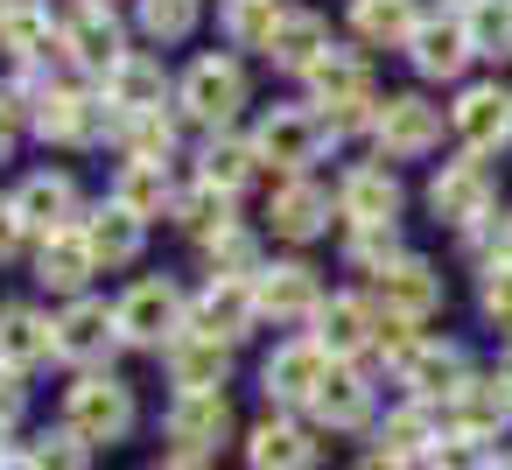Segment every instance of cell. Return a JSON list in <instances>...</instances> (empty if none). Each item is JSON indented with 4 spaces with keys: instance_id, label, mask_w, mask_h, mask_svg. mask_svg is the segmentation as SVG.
I'll list each match as a JSON object with an SVG mask.
<instances>
[{
    "instance_id": "49",
    "label": "cell",
    "mask_w": 512,
    "mask_h": 470,
    "mask_svg": "<svg viewBox=\"0 0 512 470\" xmlns=\"http://www.w3.org/2000/svg\"><path fill=\"white\" fill-rule=\"evenodd\" d=\"M8 148H15V113H8V99H0V162H8Z\"/></svg>"
},
{
    "instance_id": "44",
    "label": "cell",
    "mask_w": 512,
    "mask_h": 470,
    "mask_svg": "<svg viewBox=\"0 0 512 470\" xmlns=\"http://www.w3.org/2000/svg\"><path fill=\"white\" fill-rule=\"evenodd\" d=\"M36 470H92V442H78L71 428H50L36 449H29Z\"/></svg>"
},
{
    "instance_id": "25",
    "label": "cell",
    "mask_w": 512,
    "mask_h": 470,
    "mask_svg": "<svg viewBox=\"0 0 512 470\" xmlns=\"http://www.w3.org/2000/svg\"><path fill=\"white\" fill-rule=\"evenodd\" d=\"M92 274H99V260H92V239H85V225H64V232L36 239V281H43V288H57V295H78Z\"/></svg>"
},
{
    "instance_id": "47",
    "label": "cell",
    "mask_w": 512,
    "mask_h": 470,
    "mask_svg": "<svg viewBox=\"0 0 512 470\" xmlns=\"http://www.w3.org/2000/svg\"><path fill=\"white\" fill-rule=\"evenodd\" d=\"M22 407H29L22 372H15V365H0V428H15V421H22Z\"/></svg>"
},
{
    "instance_id": "19",
    "label": "cell",
    "mask_w": 512,
    "mask_h": 470,
    "mask_svg": "<svg viewBox=\"0 0 512 470\" xmlns=\"http://www.w3.org/2000/svg\"><path fill=\"white\" fill-rule=\"evenodd\" d=\"M407 57H414V71H421V78H442V85H449V78H463V64H470L477 50H470L463 15H449V8H442V15H421V29H414Z\"/></svg>"
},
{
    "instance_id": "16",
    "label": "cell",
    "mask_w": 512,
    "mask_h": 470,
    "mask_svg": "<svg viewBox=\"0 0 512 470\" xmlns=\"http://www.w3.org/2000/svg\"><path fill=\"white\" fill-rule=\"evenodd\" d=\"M0 50H8L15 64H71V43H64V22L43 8V0H15L8 29H0Z\"/></svg>"
},
{
    "instance_id": "33",
    "label": "cell",
    "mask_w": 512,
    "mask_h": 470,
    "mask_svg": "<svg viewBox=\"0 0 512 470\" xmlns=\"http://www.w3.org/2000/svg\"><path fill=\"white\" fill-rule=\"evenodd\" d=\"M78 225H85V239H92V260H99V267H127V260H141L148 225H141L134 211L99 204V211H92V218H78Z\"/></svg>"
},
{
    "instance_id": "1",
    "label": "cell",
    "mask_w": 512,
    "mask_h": 470,
    "mask_svg": "<svg viewBox=\"0 0 512 470\" xmlns=\"http://www.w3.org/2000/svg\"><path fill=\"white\" fill-rule=\"evenodd\" d=\"M190 302H183V288L169 281V274H148V281H134L120 302H113V323H120V344H141V351H169L190 323Z\"/></svg>"
},
{
    "instance_id": "41",
    "label": "cell",
    "mask_w": 512,
    "mask_h": 470,
    "mask_svg": "<svg viewBox=\"0 0 512 470\" xmlns=\"http://www.w3.org/2000/svg\"><path fill=\"white\" fill-rule=\"evenodd\" d=\"M344 260L358 274H386L400 260V225H351L344 232Z\"/></svg>"
},
{
    "instance_id": "26",
    "label": "cell",
    "mask_w": 512,
    "mask_h": 470,
    "mask_svg": "<svg viewBox=\"0 0 512 470\" xmlns=\"http://www.w3.org/2000/svg\"><path fill=\"white\" fill-rule=\"evenodd\" d=\"M400 379L414 386V400H421V407H435V400L449 407V400L463 393V379H470V358H463L456 344H428V337H421V351L400 365Z\"/></svg>"
},
{
    "instance_id": "7",
    "label": "cell",
    "mask_w": 512,
    "mask_h": 470,
    "mask_svg": "<svg viewBox=\"0 0 512 470\" xmlns=\"http://www.w3.org/2000/svg\"><path fill=\"white\" fill-rule=\"evenodd\" d=\"M253 148H260V162H274L281 176H302V169L330 148V134H323V113H316V106H274V113L253 127Z\"/></svg>"
},
{
    "instance_id": "27",
    "label": "cell",
    "mask_w": 512,
    "mask_h": 470,
    "mask_svg": "<svg viewBox=\"0 0 512 470\" xmlns=\"http://www.w3.org/2000/svg\"><path fill=\"white\" fill-rule=\"evenodd\" d=\"M176 176H169V162H127L120 176H113V204L120 211H134L141 225L148 218H176Z\"/></svg>"
},
{
    "instance_id": "53",
    "label": "cell",
    "mask_w": 512,
    "mask_h": 470,
    "mask_svg": "<svg viewBox=\"0 0 512 470\" xmlns=\"http://www.w3.org/2000/svg\"><path fill=\"white\" fill-rule=\"evenodd\" d=\"M358 470H407V463H386V456H365Z\"/></svg>"
},
{
    "instance_id": "55",
    "label": "cell",
    "mask_w": 512,
    "mask_h": 470,
    "mask_svg": "<svg viewBox=\"0 0 512 470\" xmlns=\"http://www.w3.org/2000/svg\"><path fill=\"white\" fill-rule=\"evenodd\" d=\"M8 15H15V0H0V29H8Z\"/></svg>"
},
{
    "instance_id": "36",
    "label": "cell",
    "mask_w": 512,
    "mask_h": 470,
    "mask_svg": "<svg viewBox=\"0 0 512 470\" xmlns=\"http://www.w3.org/2000/svg\"><path fill=\"white\" fill-rule=\"evenodd\" d=\"M435 414L421 407V400H407L400 414H386V428H379V456L386 463H428L435 456Z\"/></svg>"
},
{
    "instance_id": "9",
    "label": "cell",
    "mask_w": 512,
    "mask_h": 470,
    "mask_svg": "<svg viewBox=\"0 0 512 470\" xmlns=\"http://www.w3.org/2000/svg\"><path fill=\"white\" fill-rule=\"evenodd\" d=\"M372 309L379 316H400V323H428L435 309H442V274L421 260V253H400L386 274H372Z\"/></svg>"
},
{
    "instance_id": "28",
    "label": "cell",
    "mask_w": 512,
    "mask_h": 470,
    "mask_svg": "<svg viewBox=\"0 0 512 470\" xmlns=\"http://www.w3.org/2000/svg\"><path fill=\"white\" fill-rule=\"evenodd\" d=\"M309 414L323 428H365L372 421V379L358 365H330L323 386H316V400H309Z\"/></svg>"
},
{
    "instance_id": "42",
    "label": "cell",
    "mask_w": 512,
    "mask_h": 470,
    "mask_svg": "<svg viewBox=\"0 0 512 470\" xmlns=\"http://www.w3.org/2000/svg\"><path fill=\"white\" fill-rule=\"evenodd\" d=\"M274 22H281L274 0H225V36H232V50H267Z\"/></svg>"
},
{
    "instance_id": "52",
    "label": "cell",
    "mask_w": 512,
    "mask_h": 470,
    "mask_svg": "<svg viewBox=\"0 0 512 470\" xmlns=\"http://www.w3.org/2000/svg\"><path fill=\"white\" fill-rule=\"evenodd\" d=\"M498 379H505V393H512V344H505V358H498Z\"/></svg>"
},
{
    "instance_id": "46",
    "label": "cell",
    "mask_w": 512,
    "mask_h": 470,
    "mask_svg": "<svg viewBox=\"0 0 512 470\" xmlns=\"http://www.w3.org/2000/svg\"><path fill=\"white\" fill-rule=\"evenodd\" d=\"M477 302H484V316H491L498 330H512V260L484 267V288H477Z\"/></svg>"
},
{
    "instance_id": "34",
    "label": "cell",
    "mask_w": 512,
    "mask_h": 470,
    "mask_svg": "<svg viewBox=\"0 0 512 470\" xmlns=\"http://www.w3.org/2000/svg\"><path fill=\"white\" fill-rule=\"evenodd\" d=\"M64 43H71V64L92 71V78H106V71L127 57V36H120L113 15H78V22H64Z\"/></svg>"
},
{
    "instance_id": "3",
    "label": "cell",
    "mask_w": 512,
    "mask_h": 470,
    "mask_svg": "<svg viewBox=\"0 0 512 470\" xmlns=\"http://www.w3.org/2000/svg\"><path fill=\"white\" fill-rule=\"evenodd\" d=\"M309 106H323V120H372L379 99H372V71L358 50L330 43L316 64H309Z\"/></svg>"
},
{
    "instance_id": "11",
    "label": "cell",
    "mask_w": 512,
    "mask_h": 470,
    "mask_svg": "<svg viewBox=\"0 0 512 470\" xmlns=\"http://www.w3.org/2000/svg\"><path fill=\"white\" fill-rule=\"evenodd\" d=\"M449 127H456V141L477 162L498 155V148H512V92L505 85H463L456 106H449Z\"/></svg>"
},
{
    "instance_id": "43",
    "label": "cell",
    "mask_w": 512,
    "mask_h": 470,
    "mask_svg": "<svg viewBox=\"0 0 512 470\" xmlns=\"http://www.w3.org/2000/svg\"><path fill=\"white\" fill-rule=\"evenodd\" d=\"M141 29L155 43H183L197 29V0H141Z\"/></svg>"
},
{
    "instance_id": "18",
    "label": "cell",
    "mask_w": 512,
    "mask_h": 470,
    "mask_svg": "<svg viewBox=\"0 0 512 470\" xmlns=\"http://www.w3.org/2000/svg\"><path fill=\"white\" fill-rule=\"evenodd\" d=\"M316 456H323V442L295 414H267L246 435V470H316Z\"/></svg>"
},
{
    "instance_id": "30",
    "label": "cell",
    "mask_w": 512,
    "mask_h": 470,
    "mask_svg": "<svg viewBox=\"0 0 512 470\" xmlns=\"http://www.w3.org/2000/svg\"><path fill=\"white\" fill-rule=\"evenodd\" d=\"M43 358H57V323H50L43 309H29V302L0 309V365L29 372V365H43Z\"/></svg>"
},
{
    "instance_id": "32",
    "label": "cell",
    "mask_w": 512,
    "mask_h": 470,
    "mask_svg": "<svg viewBox=\"0 0 512 470\" xmlns=\"http://www.w3.org/2000/svg\"><path fill=\"white\" fill-rule=\"evenodd\" d=\"M351 29L372 50H407L421 29V0H351Z\"/></svg>"
},
{
    "instance_id": "29",
    "label": "cell",
    "mask_w": 512,
    "mask_h": 470,
    "mask_svg": "<svg viewBox=\"0 0 512 470\" xmlns=\"http://www.w3.org/2000/svg\"><path fill=\"white\" fill-rule=\"evenodd\" d=\"M449 421H456L449 435H477V442H491V435L512 421V393H505V379H498V372H491V379H477V372H470V379H463V393L449 400Z\"/></svg>"
},
{
    "instance_id": "35",
    "label": "cell",
    "mask_w": 512,
    "mask_h": 470,
    "mask_svg": "<svg viewBox=\"0 0 512 470\" xmlns=\"http://www.w3.org/2000/svg\"><path fill=\"white\" fill-rule=\"evenodd\" d=\"M253 169H260V148L239 141V134H211L204 155H197V183H211V190H225V197H239V190L253 183Z\"/></svg>"
},
{
    "instance_id": "38",
    "label": "cell",
    "mask_w": 512,
    "mask_h": 470,
    "mask_svg": "<svg viewBox=\"0 0 512 470\" xmlns=\"http://www.w3.org/2000/svg\"><path fill=\"white\" fill-rule=\"evenodd\" d=\"M176 225H183L190 239H218V232H232V197L211 190V183H197V190L176 197Z\"/></svg>"
},
{
    "instance_id": "39",
    "label": "cell",
    "mask_w": 512,
    "mask_h": 470,
    "mask_svg": "<svg viewBox=\"0 0 512 470\" xmlns=\"http://www.w3.org/2000/svg\"><path fill=\"white\" fill-rule=\"evenodd\" d=\"M204 260H211V281H253L260 274V239L246 225H232V232L204 239Z\"/></svg>"
},
{
    "instance_id": "50",
    "label": "cell",
    "mask_w": 512,
    "mask_h": 470,
    "mask_svg": "<svg viewBox=\"0 0 512 470\" xmlns=\"http://www.w3.org/2000/svg\"><path fill=\"white\" fill-rule=\"evenodd\" d=\"M148 470H211L204 456H162V463H148Z\"/></svg>"
},
{
    "instance_id": "21",
    "label": "cell",
    "mask_w": 512,
    "mask_h": 470,
    "mask_svg": "<svg viewBox=\"0 0 512 470\" xmlns=\"http://www.w3.org/2000/svg\"><path fill=\"white\" fill-rule=\"evenodd\" d=\"M8 204H15V218H22L36 239H50V232H64V225H78V183H71V176H57V169H36Z\"/></svg>"
},
{
    "instance_id": "54",
    "label": "cell",
    "mask_w": 512,
    "mask_h": 470,
    "mask_svg": "<svg viewBox=\"0 0 512 470\" xmlns=\"http://www.w3.org/2000/svg\"><path fill=\"white\" fill-rule=\"evenodd\" d=\"M78 8H85V15H113V0H78Z\"/></svg>"
},
{
    "instance_id": "8",
    "label": "cell",
    "mask_w": 512,
    "mask_h": 470,
    "mask_svg": "<svg viewBox=\"0 0 512 470\" xmlns=\"http://www.w3.org/2000/svg\"><path fill=\"white\" fill-rule=\"evenodd\" d=\"M491 204H498V183H491V169H484L477 155L442 162L435 183H428V211H435L442 225H456V232H477V225L491 218Z\"/></svg>"
},
{
    "instance_id": "24",
    "label": "cell",
    "mask_w": 512,
    "mask_h": 470,
    "mask_svg": "<svg viewBox=\"0 0 512 470\" xmlns=\"http://www.w3.org/2000/svg\"><path fill=\"white\" fill-rule=\"evenodd\" d=\"M330 50V29H323V15L316 8H281V22H274V36H267V64L274 71H295V78H309V64Z\"/></svg>"
},
{
    "instance_id": "48",
    "label": "cell",
    "mask_w": 512,
    "mask_h": 470,
    "mask_svg": "<svg viewBox=\"0 0 512 470\" xmlns=\"http://www.w3.org/2000/svg\"><path fill=\"white\" fill-rule=\"evenodd\" d=\"M22 239H29V225L15 218V204H0V267H8V260L22 253Z\"/></svg>"
},
{
    "instance_id": "6",
    "label": "cell",
    "mask_w": 512,
    "mask_h": 470,
    "mask_svg": "<svg viewBox=\"0 0 512 470\" xmlns=\"http://www.w3.org/2000/svg\"><path fill=\"white\" fill-rule=\"evenodd\" d=\"M176 106H183L197 127L225 134L232 113L246 106V71H239L232 57H197V64L183 71V85H176Z\"/></svg>"
},
{
    "instance_id": "23",
    "label": "cell",
    "mask_w": 512,
    "mask_h": 470,
    "mask_svg": "<svg viewBox=\"0 0 512 470\" xmlns=\"http://www.w3.org/2000/svg\"><path fill=\"white\" fill-rule=\"evenodd\" d=\"M162 358H169L176 393H218V386L232 379V344H218V337H204V330H183Z\"/></svg>"
},
{
    "instance_id": "5",
    "label": "cell",
    "mask_w": 512,
    "mask_h": 470,
    "mask_svg": "<svg viewBox=\"0 0 512 470\" xmlns=\"http://www.w3.org/2000/svg\"><path fill=\"white\" fill-rule=\"evenodd\" d=\"M372 141L379 162H421L428 148H442V106H428L421 92H393L372 113Z\"/></svg>"
},
{
    "instance_id": "56",
    "label": "cell",
    "mask_w": 512,
    "mask_h": 470,
    "mask_svg": "<svg viewBox=\"0 0 512 470\" xmlns=\"http://www.w3.org/2000/svg\"><path fill=\"white\" fill-rule=\"evenodd\" d=\"M498 470H512V456H505V463H498Z\"/></svg>"
},
{
    "instance_id": "20",
    "label": "cell",
    "mask_w": 512,
    "mask_h": 470,
    "mask_svg": "<svg viewBox=\"0 0 512 470\" xmlns=\"http://www.w3.org/2000/svg\"><path fill=\"white\" fill-rule=\"evenodd\" d=\"M232 435V407H225V393H176V407H169V442H176V456H204L211 463V449Z\"/></svg>"
},
{
    "instance_id": "10",
    "label": "cell",
    "mask_w": 512,
    "mask_h": 470,
    "mask_svg": "<svg viewBox=\"0 0 512 470\" xmlns=\"http://www.w3.org/2000/svg\"><path fill=\"white\" fill-rule=\"evenodd\" d=\"M120 351V323L106 302L92 295H71V309L57 316V358L78 365V372H106V358Z\"/></svg>"
},
{
    "instance_id": "17",
    "label": "cell",
    "mask_w": 512,
    "mask_h": 470,
    "mask_svg": "<svg viewBox=\"0 0 512 470\" xmlns=\"http://www.w3.org/2000/svg\"><path fill=\"white\" fill-rule=\"evenodd\" d=\"M337 218L344 225H400V176L386 162H358L337 183Z\"/></svg>"
},
{
    "instance_id": "4",
    "label": "cell",
    "mask_w": 512,
    "mask_h": 470,
    "mask_svg": "<svg viewBox=\"0 0 512 470\" xmlns=\"http://www.w3.org/2000/svg\"><path fill=\"white\" fill-rule=\"evenodd\" d=\"M113 127L120 120H113L106 92H85V85H50L43 106H36V134L57 141V148H99Z\"/></svg>"
},
{
    "instance_id": "13",
    "label": "cell",
    "mask_w": 512,
    "mask_h": 470,
    "mask_svg": "<svg viewBox=\"0 0 512 470\" xmlns=\"http://www.w3.org/2000/svg\"><path fill=\"white\" fill-rule=\"evenodd\" d=\"M316 344H323L330 365H351L358 351L379 344V309H372L365 295H323V309H316Z\"/></svg>"
},
{
    "instance_id": "31",
    "label": "cell",
    "mask_w": 512,
    "mask_h": 470,
    "mask_svg": "<svg viewBox=\"0 0 512 470\" xmlns=\"http://www.w3.org/2000/svg\"><path fill=\"white\" fill-rule=\"evenodd\" d=\"M267 218H274V232L281 239H323V225H330V190H316L309 176H288L281 190H274V204H267Z\"/></svg>"
},
{
    "instance_id": "22",
    "label": "cell",
    "mask_w": 512,
    "mask_h": 470,
    "mask_svg": "<svg viewBox=\"0 0 512 470\" xmlns=\"http://www.w3.org/2000/svg\"><path fill=\"white\" fill-rule=\"evenodd\" d=\"M253 323H260L253 281H204V295H197V309H190V330H204V337H218V344H239Z\"/></svg>"
},
{
    "instance_id": "14",
    "label": "cell",
    "mask_w": 512,
    "mask_h": 470,
    "mask_svg": "<svg viewBox=\"0 0 512 470\" xmlns=\"http://www.w3.org/2000/svg\"><path fill=\"white\" fill-rule=\"evenodd\" d=\"M323 372H330L323 344L316 337H295V344H274V358L260 365V386H267L274 407H309L316 386H323Z\"/></svg>"
},
{
    "instance_id": "40",
    "label": "cell",
    "mask_w": 512,
    "mask_h": 470,
    "mask_svg": "<svg viewBox=\"0 0 512 470\" xmlns=\"http://www.w3.org/2000/svg\"><path fill=\"white\" fill-rule=\"evenodd\" d=\"M113 141L127 148V162H169V148H176V120H169V113H141V120H120Z\"/></svg>"
},
{
    "instance_id": "45",
    "label": "cell",
    "mask_w": 512,
    "mask_h": 470,
    "mask_svg": "<svg viewBox=\"0 0 512 470\" xmlns=\"http://www.w3.org/2000/svg\"><path fill=\"white\" fill-rule=\"evenodd\" d=\"M428 470H498V463H491V442H477V435H442L435 456H428Z\"/></svg>"
},
{
    "instance_id": "12",
    "label": "cell",
    "mask_w": 512,
    "mask_h": 470,
    "mask_svg": "<svg viewBox=\"0 0 512 470\" xmlns=\"http://www.w3.org/2000/svg\"><path fill=\"white\" fill-rule=\"evenodd\" d=\"M253 302H260V316H274V323H316L323 281H316V267H302V260H274V267L253 274Z\"/></svg>"
},
{
    "instance_id": "51",
    "label": "cell",
    "mask_w": 512,
    "mask_h": 470,
    "mask_svg": "<svg viewBox=\"0 0 512 470\" xmlns=\"http://www.w3.org/2000/svg\"><path fill=\"white\" fill-rule=\"evenodd\" d=\"M0 470H36V463H29V456H15V449H8V456H0Z\"/></svg>"
},
{
    "instance_id": "2",
    "label": "cell",
    "mask_w": 512,
    "mask_h": 470,
    "mask_svg": "<svg viewBox=\"0 0 512 470\" xmlns=\"http://www.w3.org/2000/svg\"><path fill=\"white\" fill-rule=\"evenodd\" d=\"M64 428L78 442H127L134 435V386L113 372H78V386L64 393Z\"/></svg>"
},
{
    "instance_id": "37",
    "label": "cell",
    "mask_w": 512,
    "mask_h": 470,
    "mask_svg": "<svg viewBox=\"0 0 512 470\" xmlns=\"http://www.w3.org/2000/svg\"><path fill=\"white\" fill-rule=\"evenodd\" d=\"M470 29V50L491 57V64H512V0H477V8L463 15Z\"/></svg>"
},
{
    "instance_id": "15",
    "label": "cell",
    "mask_w": 512,
    "mask_h": 470,
    "mask_svg": "<svg viewBox=\"0 0 512 470\" xmlns=\"http://www.w3.org/2000/svg\"><path fill=\"white\" fill-rule=\"evenodd\" d=\"M99 92H106L113 120H141V113H162V99H169V71H162V57L127 50V57L99 78Z\"/></svg>"
}]
</instances>
